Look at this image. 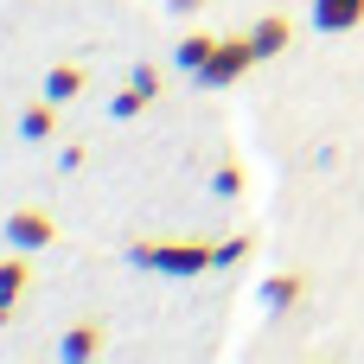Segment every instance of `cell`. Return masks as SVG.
I'll use <instances>...</instances> for the list:
<instances>
[{
	"instance_id": "1",
	"label": "cell",
	"mask_w": 364,
	"mask_h": 364,
	"mask_svg": "<svg viewBox=\"0 0 364 364\" xmlns=\"http://www.w3.org/2000/svg\"><path fill=\"white\" fill-rule=\"evenodd\" d=\"M128 262L134 269H154V275H173V282H192V275L218 269V250L211 243H134Z\"/></svg>"
},
{
	"instance_id": "2",
	"label": "cell",
	"mask_w": 364,
	"mask_h": 364,
	"mask_svg": "<svg viewBox=\"0 0 364 364\" xmlns=\"http://www.w3.org/2000/svg\"><path fill=\"white\" fill-rule=\"evenodd\" d=\"M250 64H262V58H256V45H250V32H243V38H218V51L205 58V70H198V83H211V90H224V83H237V77H250Z\"/></svg>"
},
{
	"instance_id": "3",
	"label": "cell",
	"mask_w": 364,
	"mask_h": 364,
	"mask_svg": "<svg viewBox=\"0 0 364 364\" xmlns=\"http://www.w3.org/2000/svg\"><path fill=\"white\" fill-rule=\"evenodd\" d=\"M51 237H58V224H51L45 211H13V218H6V243H13V250H45Z\"/></svg>"
},
{
	"instance_id": "4",
	"label": "cell",
	"mask_w": 364,
	"mask_h": 364,
	"mask_svg": "<svg viewBox=\"0 0 364 364\" xmlns=\"http://www.w3.org/2000/svg\"><path fill=\"white\" fill-rule=\"evenodd\" d=\"M307 19H314V32H352L364 26V0H314Z\"/></svg>"
},
{
	"instance_id": "5",
	"label": "cell",
	"mask_w": 364,
	"mask_h": 364,
	"mask_svg": "<svg viewBox=\"0 0 364 364\" xmlns=\"http://www.w3.org/2000/svg\"><path fill=\"white\" fill-rule=\"evenodd\" d=\"M288 38H294V19H288V13H269V19H256V26H250L256 58H282V51H288Z\"/></svg>"
},
{
	"instance_id": "6",
	"label": "cell",
	"mask_w": 364,
	"mask_h": 364,
	"mask_svg": "<svg viewBox=\"0 0 364 364\" xmlns=\"http://www.w3.org/2000/svg\"><path fill=\"white\" fill-rule=\"evenodd\" d=\"M102 346H109V333H102L96 320H77V326L64 333V346H58V352H64L70 364H90V358H102Z\"/></svg>"
},
{
	"instance_id": "7",
	"label": "cell",
	"mask_w": 364,
	"mask_h": 364,
	"mask_svg": "<svg viewBox=\"0 0 364 364\" xmlns=\"http://www.w3.org/2000/svg\"><path fill=\"white\" fill-rule=\"evenodd\" d=\"M301 294H307V282H301V275H269V282H262V307H269V314L301 307Z\"/></svg>"
},
{
	"instance_id": "8",
	"label": "cell",
	"mask_w": 364,
	"mask_h": 364,
	"mask_svg": "<svg viewBox=\"0 0 364 364\" xmlns=\"http://www.w3.org/2000/svg\"><path fill=\"white\" fill-rule=\"evenodd\" d=\"M51 128H58V102H51V96H45V102H26L19 134H26V141H51Z\"/></svg>"
},
{
	"instance_id": "9",
	"label": "cell",
	"mask_w": 364,
	"mask_h": 364,
	"mask_svg": "<svg viewBox=\"0 0 364 364\" xmlns=\"http://www.w3.org/2000/svg\"><path fill=\"white\" fill-rule=\"evenodd\" d=\"M45 96H51V102L83 96V64H58V70H45Z\"/></svg>"
},
{
	"instance_id": "10",
	"label": "cell",
	"mask_w": 364,
	"mask_h": 364,
	"mask_svg": "<svg viewBox=\"0 0 364 364\" xmlns=\"http://www.w3.org/2000/svg\"><path fill=\"white\" fill-rule=\"evenodd\" d=\"M211 51H218V38H211V32H186V38H179V70H192V77H198Z\"/></svg>"
},
{
	"instance_id": "11",
	"label": "cell",
	"mask_w": 364,
	"mask_h": 364,
	"mask_svg": "<svg viewBox=\"0 0 364 364\" xmlns=\"http://www.w3.org/2000/svg\"><path fill=\"white\" fill-rule=\"evenodd\" d=\"M26 282H32L26 256H6V262H0V301H19V294H26Z\"/></svg>"
},
{
	"instance_id": "12",
	"label": "cell",
	"mask_w": 364,
	"mask_h": 364,
	"mask_svg": "<svg viewBox=\"0 0 364 364\" xmlns=\"http://www.w3.org/2000/svg\"><path fill=\"white\" fill-rule=\"evenodd\" d=\"M141 109H147V96H141L134 83H128V90H115V102H109V115H115V122H134Z\"/></svg>"
},
{
	"instance_id": "13",
	"label": "cell",
	"mask_w": 364,
	"mask_h": 364,
	"mask_svg": "<svg viewBox=\"0 0 364 364\" xmlns=\"http://www.w3.org/2000/svg\"><path fill=\"white\" fill-rule=\"evenodd\" d=\"M211 192H218V198H237V192H243V166H237V160H224V166L211 173Z\"/></svg>"
},
{
	"instance_id": "14",
	"label": "cell",
	"mask_w": 364,
	"mask_h": 364,
	"mask_svg": "<svg viewBox=\"0 0 364 364\" xmlns=\"http://www.w3.org/2000/svg\"><path fill=\"white\" fill-rule=\"evenodd\" d=\"M128 83H134V90H141L147 102L160 96V70H154V64H134V70H128Z\"/></svg>"
},
{
	"instance_id": "15",
	"label": "cell",
	"mask_w": 364,
	"mask_h": 364,
	"mask_svg": "<svg viewBox=\"0 0 364 364\" xmlns=\"http://www.w3.org/2000/svg\"><path fill=\"white\" fill-rule=\"evenodd\" d=\"M250 256V237H230V243H218V269H230V262H243Z\"/></svg>"
},
{
	"instance_id": "16",
	"label": "cell",
	"mask_w": 364,
	"mask_h": 364,
	"mask_svg": "<svg viewBox=\"0 0 364 364\" xmlns=\"http://www.w3.org/2000/svg\"><path fill=\"white\" fill-rule=\"evenodd\" d=\"M211 0H173V13H205Z\"/></svg>"
},
{
	"instance_id": "17",
	"label": "cell",
	"mask_w": 364,
	"mask_h": 364,
	"mask_svg": "<svg viewBox=\"0 0 364 364\" xmlns=\"http://www.w3.org/2000/svg\"><path fill=\"white\" fill-rule=\"evenodd\" d=\"M6 320H13V301H0V326H6Z\"/></svg>"
}]
</instances>
